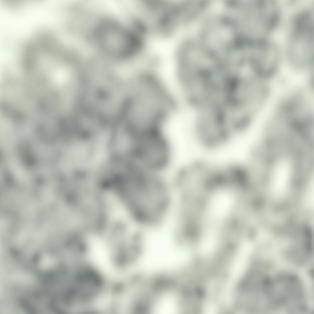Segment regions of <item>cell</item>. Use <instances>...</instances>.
I'll list each match as a JSON object with an SVG mask.
<instances>
[{
	"mask_svg": "<svg viewBox=\"0 0 314 314\" xmlns=\"http://www.w3.org/2000/svg\"><path fill=\"white\" fill-rule=\"evenodd\" d=\"M96 37L103 51L116 58H124L130 56L138 45V39L134 34L111 22L101 25L96 31Z\"/></svg>",
	"mask_w": 314,
	"mask_h": 314,
	"instance_id": "5",
	"label": "cell"
},
{
	"mask_svg": "<svg viewBox=\"0 0 314 314\" xmlns=\"http://www.w3.org/2000/svg\"><path fill=\"white\" fill-rule=\"evenodd\" d=\"M292 29L289 46L291 61L298 68L309 66L313 58V21L311 12L299 14Z\"/></svg>",
	"mask_w": 314,
	"mask_h": 314,
	"instance_id": "4",
	"label": "cell"
},
{
	"mask_svg": "<svg viewBox=\"0 0 314 314\" xmlns=\"http://www.w3.org/2000/svg\"><path fill=\"white\" fill-rule=\"evenodd\" d=\"M124 197L132 217L144 226L163 221L170 210L173 198L164 181L145 172L137 173L129 180Z\"/></svg>",
	"mask_w": 314,
	"mask_h": 314,
	"instance_id": "2",
	"label": "cell"
},
{
	"mask_svg": "<svg viewBox=\"0 0 314 314\" xmlns=\"http://www.w3.org/2000/svg\"><path fill=\"white\" fill-rule=\"evenodd\" d=\"M132 151L135 163L151 173L164 167L170 155L168 143L160 132L136 137Z\"/></svg>",
	"mask_w": 314,
	"mask_h": 314,
	"instance_id": "3",
	"label": "cell"
},
{
	"mask_svg": "<svg viewBox=\"0 0 314 314\" xmlns=\"http://www.w3.org/2000/svg\"><path fill=\"white\" fill-rule=\"evenodd\" d=\"M132 85L128 106L129 129L136 135L160 130L173 109L172 95L154 78H141Z\"/></svg>",
	"mask_w": 314,
	"mask_h": 314,
	"instance_id": "1",
	"label": "cell"
},
{
	"mask_svg": "<svg viewBox=\"0 0 314 314\" xmlns=\"http://www.w3.org/2000/svg\"><path fill=\"white\" fill-rule=\"evenodd\" d=\"M289 168L285 163L281 164L277 168L275 174L274 182L276 188L278 190L282 189L288 179Z\"/></svg>",
	"mask_w": 314,
	"mask_h": 314,
	"instance_id": "6",
	"label": "cell"
}]
</instances>
